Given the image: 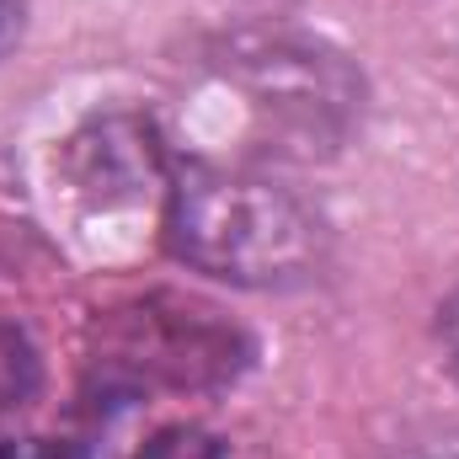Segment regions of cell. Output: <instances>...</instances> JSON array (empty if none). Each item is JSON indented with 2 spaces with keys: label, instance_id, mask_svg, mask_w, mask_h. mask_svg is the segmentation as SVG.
I'll list each match as a JSON object with an SVG mask.
<instances>
[{
  "label": "cell",
  "instance_id": "3957f363",
  "mask_svg": "<svg viewBox=\"0 0 459 459\" xmlns=\"http://www.w3.org/2000/svg\"><path fill=\"white\" fill-rule=\"evenodd\" d=\"M214 70L273 128V139L305 155L337 144L363 108V81L352 75V65L305 38L235 32L214 48Z\"/></svg>",
  "mask_w": 459,
  "mask_h": 459
},
{
  "label": "cell",
  "instance_id": "ba28073f",
  "mask_svg": "<svg viewBox=\"0 0 459 459\" xmlns=\"http://www.w3.org/2000/svg\"><path fill=\"white\" fill-rule=\"evenodd\" d=\"M444 342H449V363H455V374H459V289H455V299H449V310H444Z\"/></svg>",
  "mask_w": 459,
  "mask_h": 459
},
{
  "label": "cell",
  "instance_id": "8992f818",
  "mask_svg": "<svg viewBox=\"0 0 459 459\" xmlns=\"http://www.w3.org/2000/svg\"><path fill=\"white\" fill-rule=\"evenodd\" d=\"M0 459H75L65 444H54V438H11V433H0Z\"/></svg>",
  "mask_w": 459,
  "mask_h": 459
},
{
  "label": "cell",
  "instance_id": "9c48e42d",
  "mask_svg": "<svg viewBox=\"0 0 459 459\" xmlns=\"http://www.w3.org/2000/svg\"><path fill=\"white\" fill-rule=\"evenodd\" d=\"M11 38H16V0H0V54Z\"/></svg>",
  "mask_w": 459,
  "mask_h": 459
},
{
  "label": "cell",
  "instance_id": "52a82bcc",
  "mask_svg": "<svg viewBox=\"0 0 459 459\" xmlns=\"http://www.w3.org/2000/svg\"><path fill=\"white\" fill-rule=\"evenodd\" d=\"M401 459H459V433H438V438H422L411 444Z\"/></svg>",
  "mask_w": 459,
  "mask_h": 459
},
{
  "label": "cell",
  "instance_id": "277c9868",
  "mask_svg": "<svg viewBox=\"0 0 459 459\" xmlns=\"http://www.w3.org/2000/svg\"><path fill=\"white\" fill-rule=\"evenodd\" d=\"M38 385H43V358H38L32 337L22 326L0 321V422H11L16 411H27L32 395H38Z\"/></svg>",
  "mask_w": 459,
  "mask_h": 459
},
{
  "label": "cell",
  "instance_id": "7a4b0ae2",
  "mask_svg": "<svg viewBox=\"0 0 459 459\" xmlns=\"http://www.w3.org/2000/svg\"><path fill=\"white\" fill-rule=\"evenodd\" d=\"M246 363V337L220 321V310L182 299V294H150L97 321L91 374L113 395H150V390H209L235 379Z\"/></svg>",
  "mask_w": 459,
  "mask_h": 459
},
{
  "label": "cell",
  "instance_id": "6da1fadb",
  "mask_svg": "<svg viewBox=\"0 0 459 459\" xmlns=\"http://www.w3.org/2000/svg\"><path fill=\"white\" fill-rule=\"evenodd\" d=\"M166 246L235 289H294L326 267V220L246 166H187L166 193Z\"/></svg>",
  "mask_w": 459,
  "mask_h": 459
},
{
  "label": "cell",
  "instance_id": "5b68a950",
  "mask_svg": "<svg viewBox=\"0 0 459 459\" xmlns=\"http://www.w3.org/2000/svg\"><path fill=\"white\" fill-rule=\"evenodd\" d=\"M134 459H225V444L209 428L177 422V428H160L155 438H144V449Z\"/></svg>",
  "mask_w": 459,
  "mask_h": 459
}]
</instances>
